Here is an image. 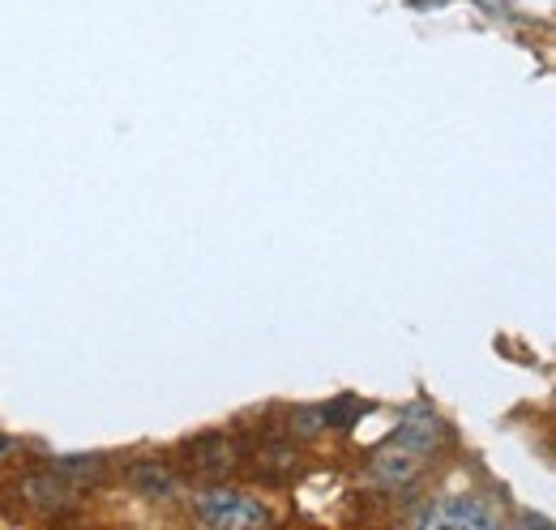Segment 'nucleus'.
Here are the masks:
<instances>
[{
  "instance_id": "obj_7",
  "label": "nucleus",
  "mask_w": 556,
  "mask_h": 530,
  "mask_svg": "<svg viewBox=\"0 0 556 530\" xmlns=\"http://www.w3.org/2000/svg\"><path fill=\"white\" fill-rule=\"evenodd\" d=\"M372 470L386 479V483H412L419 475V458L416 450H386V454H377V463H372Z\"/></svg>"
},
{
  "instance_id": "obj_10",
  "label": "nucleus",
  "mask_w": 556,
  "mask_h": 530,
  "mask_svg": "<svg viewBox=\"0 0 556 530\" xmlns=\"http://www.w3.org/2000/svg\"><path fill=\"white\" fill-rule=\"evenodd\" d=\"M321 428H326V411H317V406H304L291 415V432H300V437H317Z\"/></svg>"
},
{
  "instance_id": "obj_2",
  "label": "nucleus",
  "mask_w": 556,
  "mask_h": 530,
  "mask_svg": "<svg viewBox=\"0 0 556 530\" xmlns=\"http://www.w3.org/2000/svg\"><path fill=\"white\" fill-rule=\"evenodd\" d=\"M17 501H22V509L52 514L70 501V483L56 470H26V475H17Z\"/></svg>"
},
{
  "instance_id": "obj_5",
  "label": "nucleus",
  "mask_w": 556,
  "mask_h": 530,
  "mask_svg": "<svg viewBox=\"0 0 556 530\" xmlns=\"http://www.w3.org/2000/svg\"><path fill=\"white\" fill-rule=\"evenodd\" d=\"M189 458H193L189 466H193L198 475H227V470L240 466V445H236L231 437L214 432V437H198V441L189 445Z\"/></svg>"
},
{
  "instance_id": "obj_4",
  "label": "nucleus",
  "mask_w": 556,
  "mask_h": 530,
  "mask_svg": "<svg viewBox=\"0 0 556 530\" xmlns=\"http://www.w3.org/2000/svg\"><path fill=\"white\" fill-rule=\"evenodd\" d=\"M450 441V428L432 415V411H407L403 415V424H399V432H394V445H407V450H416V454H428V450H437V445H445Z\"/></svg>"
},
{
  "instance_id": "obj_11",
  "label": "nucleus",
  "mask_w": 556,
  "mask_h": 530,
  "mask_svg": "<svg viewBox=\"0 0 556 530\" xmlns=\"http://www.w3.org/2000/svg\"><path fill=\"white\" fill-rule=\"evenodd\" d=\"M0 454H4V441H0Z\"/></svg>"
},
{
  "instance_id": "obj_9",
  "label": "nucleus",
  "mask_w": 556,
  "mask_h": 530,
  "mask_svg": "<svg viewBox=\"0 0 556 530\" xmlns=\"http://www.w3.org/2000/svg\"><path fill=\"white\" fill-rule=\"evenodd\" d=\"M364 411V402L359 398H351V394H343L334 406H326V428H351V419Z\"/></svg>"
},
{
  "instance_id": "obj_3",
  "label": "nucleus",
  "mask_w": 556,
  "mask_h": 530,
  "mask_svg": "<svg viewBox=\"0 0 556 530\" xmlns=\"http://www.w3.org/2000/svg\"><path fill=\"white\" fill-rule=\"evenodd\" d=\"M419 527H480L488 530L492 527V514H488L484 505L476 501V496H441V505L432 509H424L416 514Z\"/></svg>"
},
{
  "instance_id": "obj_8",
  "label": "nucleus",
  "mask_w": 556,
  "mask_h": 530,
  "mask_svg": "<svg viewBox=\"0 0 556 530\" xmlns=\"http://www.w3.org/2000/svg\"><path fill=\"white\" fill-rule=\"evenodd\" d=\"M52 470L61 479H70V483H99L103 479V463L99 458H56Z\"/></svg>"
},
{
  "instance_id": "obj_1",
  "label": "nucleus",
  "mask_w": 556,
  "mask_h": 530,
  "mask_svg": "<svg viewBox=\"0 0 556 530\" xmlns=\"http://www.w3.org/2000/svg\"><path fill=\"white\" fill-rule=\"evenodd\" d=\"M198 514L218 530H244L270 522V509L262 501L236 492V488H206V492H198Z\"/></svg>"
},
{
  "instance_id": "obj_6",
  "label": "nucleus",
  "mask_w": 556,
  "mask_h": 530,
  "mask_svg": "<svg viewBox=\"0 0 556 530\" xmlns=\"http://www.w3.org/2000/svg\"><path fill=\"white\" fill-rule=\"evenodd\" d=\"M125 479H129V488L141 492V496H172V488H176V475L163 463H150V458H141V463L129 466Z\"/></svg>"
}]
</instances>
